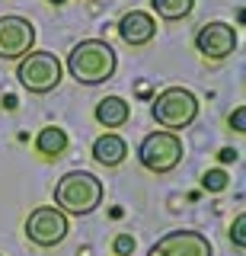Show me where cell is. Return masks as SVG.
I'll return each mask as SVG.
<instances>
[{
    "mask_svg": "<svg viewBox=\"0 0 246 256\" xmlns=\"http://www.w3.org/2000/svg\"><path fill=\"white\" fill-rule=\"evenodd\" d=\"M51 4H64V0H51Z\"/></svg>",
    "mask_w": 246,
    "mask_h": 256,
    "instance_id": "cell-20",
    "label": "cell"
},
{
    "mask_svg": "<svg viewBox=\"0 0 246 256\" xmlns=\"http://www.w3.org/2000/svg\"><path fill=\"white\" fill-rule=\"evenodd\" d=\"M35 26L26 16H0V58L19 61L22 54L32 52Z\"/></svg>",
    "mask_w": 246,
    "mask_h": 256,
    "instance_id": "cell-7",
    "label": "cell"
},
{
    "mask_svg": "<svg viewBox=\"0 0 246 256\" xmlns=\"http://www.w3.org/2000/svg\"><path fill=\"white\" fill-rule=\"evenodd\" d=\"M230 128H234V132H246V109L243 106H237L234 109V116H230Z\"/></svg>",
    "mask_w": 246,
    "mask_h": 256,
    "instance_id": "cell-18",
    "label": "cell"
},
{
    "mask_svg": "<svg viewBox=\"0 0 246 256\" xmlns=\"http://www.w3.org/2000/svg\"><path fill=\"white\" fill-rule=\"evenodd\" d=\"M118 68V58H115V48L102 38H83L80 45L70 48L67 54V70L77 84L83 86H96V84H106L109 77L115 74Z\"/></svg>",
    "mask_w": 246,
    "mask_h": 256,
    "instance_id": "cell-1",
    "label": "cell"
},
{
    "mask_svg": "<svg viewBox=\"0 0 246 256\" xmlns=\"http://www.w3.org/2000/svg\"><path fill=\"white\" fill-rule=\"evenodd\" d=\"M150 116L163 132H182L198 118V96L186 86H166L154 100Z\"/></svg>",
    "mask_w": 246,
    "mask_h": 256,
    "instance_id": "cell-3",
    "label": "cell"
},
{
    "mask_svg": "<svg viewBox=\"0 0 246 256\" xmlns=\"http://www.w3.org/2000/svg\"><path fill=\"white\" fill-rule=\"evenodd\" d=\"M26 237L35 246H58L67 237V214L58 212L54 205H38L32 214L26 218Z\"/></svg>",
    "mask_w": 246,
    "mask_h": 256,
    "instance_id": "cell-6",
    "label": "cell"
},
{
    "mask_svg": "<svg viewBox=\"0 0 246 256\" xmlns=\"http://www.w3.org/2000/svg\"><path fill=\"white\" fill-rule=\"evenodd\" d=\"M227 182H230V180H227L224 170H208V173H205V180H202V186L208 189V192H221Z\"/></svg>",
    "mask_w": 246,
    "mask_h": 256,
    "instance_id": "cell-16",
    "label": "cell"
},
{
    "mask_svg": "<svg viewBox=\"0 0 246 256\" xmlns=\"http://www.w3.org/2000/svg\"><path fill=\"white\" fill-rule=\"evenodd\" d=\"M61 74H64V68H61L58 54H51V52H29L16 64V80L35 96L51 93L61 84Z\"/></svg>",
    "mask_w": 246,
    "mask_h": 256,
    "instance_id": "cell-4",
    "label": "cell"
},
{
    "mask_svg": "<svg viewBox=\"0 0 246 256\" xmlns=\"http://www.w3.org/2000/svg\"><path fill=\"white\" fill-rule=\"evenodd\" d=\"M118 36L131 48L147 45V42H154V36H157V22H154V16L144 13V10H131L118 20Z\"/></svg>",
    "mask_w": 246,
    "mask_h": 256,
    "instance_id": "cell-10",
    "label": "cell"
},
{
    "mask_svg": "<svg viewBox=\"0 0 246 256\" xmlns=\"http://www.w3.org/2000/svg\"><path fill=\"white\" fill-rule=\"evenodd\" d=\"M195 48L208 61H224L237 48V32H234V26H227V22H205V26L195 32Z\"/></svg>",
    "mask_w": 246,
    "mask_h": 256,
    "instance_id": "cell-9",
    "label": "cell"
},
{
    "mask_svg": "<svg viewBox=\"0 0 246 256\" xmlns=\"http://www.w3.org/2000/svg\"><path fill=\"white\" fill-rule=\"evenodd\" d=\"M128 116H131V106L122 100V96H106V100H99V106H96V122L102 128H122L128 122Z\"/></svg>",
    "mask_w": 246,
    "mask_h": 256,
    "instance_id": "cell-12",
    "label": "cell"
},
{
    "mask_svg": "<svg viewBox=\"0 0 246 256\" xmlns=\"http://www.w3.org/2000/svg\"><path fill=\"white\" fill-rule=\"evenodd\" d=\"M102 205V182L90 170H70L54 182V208L64 214H93Z\"/></svg>",
    "mask_w": 246,
    "mask_h": 256,
    "instance_id": "cell-2",
    "label": "cell"
},
{
    "mask_svg": "<svg viewBox=\"0 0 246 256\" xmlns=\"http://www.w3.org/2000/svg\"><path fill=\"white\" fill-rule=\"evenodd\" d=\"M112 253H115V256H131V253H134V237H131V234H118V237L112 240Z\"/></svg>",
    "mask_w": 246,
    "mask_h": 256,
    "instance_id": "cell-17",
    "label": "cell"
},
{
    "mask_svg": "<svg viewBox=\"0 0 246 256\" xmlns=\"http://www.w3.org/2000/svg\"><path fill=\"white\" fill-rule=\"evenodd\" d=\"M147 256H214V246L198 230H170L150 246Z\"/></svg>",
    "mask_w": 246,
    "mask_h": 256,
    "instance_id": "cell-8",
    "label": "cell"
},
{
    "mask_svg": "<svg viewBox=\"0 0 246 256\" xmlns=\"http://www.w3.org/2000/svg\"><path fill=\"white\" fill-rule=\"evenodd\" d=\"M35 150L42 157H61L67 150V132H64V128H58V125L42 128L38 138H35Z\"/></svg>",
    "mask_w": 246,
    "mask_h": 256,
    "instance_id": "cell-13",
    "label": "cell"
},
{
    "mask_svg": "<svg viewBox=\"0 0 246 256\" xmlns=\"http://www.w3.org/2000/svg\"><path fill=\"white\" fill-rule=\"evenodd\" d=\"M138 160L150 173H173L182 160V138L176 132H150L138 148Z\"/></svg>",
    "mask_w": 246,
    "mask_h": 256,
    "instance_id": "cell-5",
    "label": "cell"
},
{
    "mask_svg": "<svg viewBox=\"0 0 246 256\" xmlns=\"http://www.w3.org/2000/svg\"><path fill=\"white\" fill-rule=\"evenodd\" d=\"M125 157H128V144H125L122 134L106 132V134H99V138L93 141V160H96V164H102V166H118Z\"/></svg>",
    "mask_w": 246,
    "mask_h": 256,
    "instance_id": "cell-11",
    "label": "cell"
},
{
    "mask_svg": "<svg viewBox=\"0 0 246 256\" xmlns=\"http://www.w3.org/2000/svg\"><path fill=\"white\" fill-rule=\"evenodd\" d=\"M150 6L157 10V16H163V20L176 22V20H186V16L192 13L195 0H150Z\"/></svg>",
    "mask_w": 246,
    "mask_h": 256,
    "instance_id": "cell-14",
    "label": "cell"
},
{
    "mask_svg": "<svg viewBox=\"0 0 246 256\" xmlns=\"http://www.w3.org/2000/svg\"><path fill=\"white\" fill-rule=\"evenodd\" d=\"M237 157H240V154H237L234 148H221V150H218V160H221V164H234Z\"/></svg>",
    "mask_w": 246,
    "mask_h": 256,
    "instance_id": "cell-19",
    "label": "cell"
},
{
    "mask_svg": "<svg viewBox=\"0 0 246 256\" xmlns=\"http://www.w3.org/2000/svg\"><path fill=\"white\" fill-rule=\"evenodd\" d=\"M230 240H234L237 250L246 246V214H237L234 218V224H230Z\"/></svg>",
    "mask_w": 246,
    "mask_h": 256,
    "instance_id": "cell-15",
    "label": "cell"
}]
</instances>
